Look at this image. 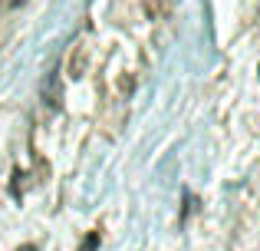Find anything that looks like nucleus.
<instances>
[{
	"label": "nucleus",
	"mask_w": 260,
	"mask_h": 251,
	"mask_svg": "<svg viewBox=\"0 0 260 251\" xmlns=\"http://www.w3.org/2000/svg\"><path fill=\"white\" fill-rule=\"evenodd\" d=\"M79 251H99V232H89L86 241L79 245Z\"/></svg>",
	"instance_id": "f257e3e1"
},
{
	"label": "nucleus",
	"mask_w": 260,
	"mask_h": 251,
	"mask_svg": "<svg viewBox=\"0 0 260 251\" xmlns=\"http://www.w3.org/2000/svg\"><path fill=\"white\" fill-rule=\"evenodd\" d=\"M17 251H37V248H33V245H23V248H17Z\"/></svg>",
	"instance_id": "f03ea898"
}]
</instances>
